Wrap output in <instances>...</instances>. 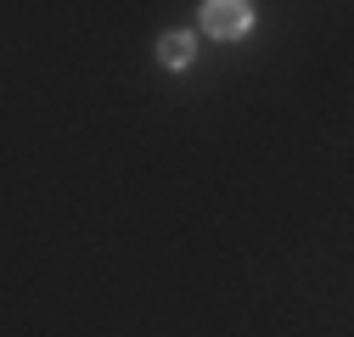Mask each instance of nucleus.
Listing matches in <instances>:
<instances>
[{"instance_id": "f03ea898", "label": "nucleus", "mask_w": 354, "mask_h": 337, "mask_svg": "<svg viewBox=\"0 0 354 337\" xmlns=\"http://www.w3.org/2000/svg\"><path fill=\"white\" fill-rule=\"evenodd\" d=\"M192 51H197V39H192V34H163V39H158L163 68H186V62H192Z\"/></svg>"}, {"instance_id": "f257e3e1", "label": "nucleus", "mask_w": 354, "mask_h": 337, "mask_svg": "<svg viewBox=\"0 0 354 337\" xmlns=\"http://www.w3.org/2000/svg\"><path fill=\"white\" fill-rule=\"evenodd\" d=\"M203 28L214 39H242L253 28V6H242V0H208L203 6Z\"/></svg>"}]
</instances>
